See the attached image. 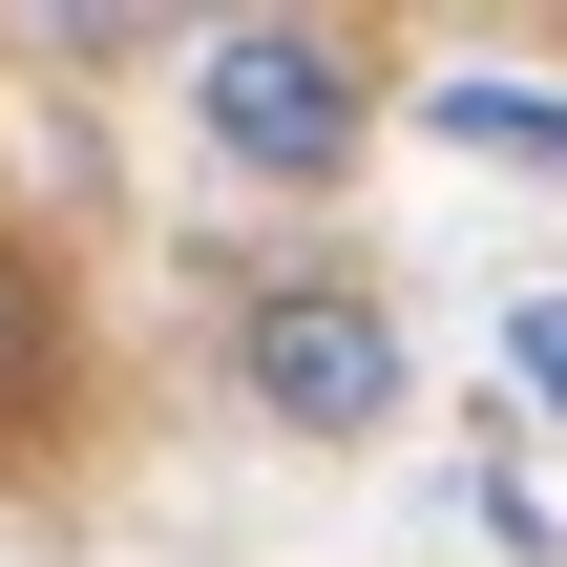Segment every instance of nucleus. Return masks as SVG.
Returning <instances> with one entry per match:
<instances>
[{
  "instance_id": "obj_1",
  "label": "nucleus",
  "mask_w": 567,
  "mask_h": 567,
  "mask_svg": "<svg viewBox=\"0 0 567 567\" xmlns=\"http://www.w3.org/2000/svg\"><path fill=\"white\" fill-rule=\"evenodd\" d=\"M189 105H210V147H231L252 189H337L358 126H379V63H358L337 21H210Z\"/></svg>"
},
{
  "instance_id": "obj_2",
  "label": "nucleus",
  "mask_w": 567,
  "mask_h": 567,
  "mask_svg": "<svg viewBox=\"0 0 567 567\" xmlns=\"http://www.w3.org/2000/svg\"><path fill=\"white\" fill-rule=\"evenodd\" d=\"M231 400H252L274 442H379V421H400V316H379L358 274H274V295L231 316Z\"/></svg>"
},
{
  "instance_id": "obj_3",
  "label": "nucleus",
  "mask_w": 567,
  "mask_h": 567,
  "mask_svg": "<svg viewBox=\"0 0 567 567\" xmlns=\"http://www.w3.org/2000/svg\"><path fill=\"white\" fill-rule=\"evenodd\" d=\"M42 421H63V295H42V274L0 252V463H21Z\"/></svg>"
},
{
  "instance_id": "obj_4",
  "label": "nucleus",
  "mask_w": 567,
  "mask_h": 567,
  "mask_svg": "<svg viewBox=\"0 0 567 567\" xmlns=\"http://www.w3.org/2000/svg\"><path fill=\"white\" fill-rule=\"evenodd\" d=\"M421 126L442 147H505V168H567V84H484L463 63V84H421Z\"/></svg>"
},
{
  "instance_id": "obj_5",
  "label": "nucleus",
  "mask_w": 567,
  "mask_h": 567,
  "mask_svg": "<svg viewBox=\"0 0 567 567\" xmlns=\"http://www.w3.org/2000/svg\"><path fill=\"white\" fill-rule=\"evenodd\" d=\"M526 379H547V400H567V316H526Z\"/></svg>"
}]
</instances>
